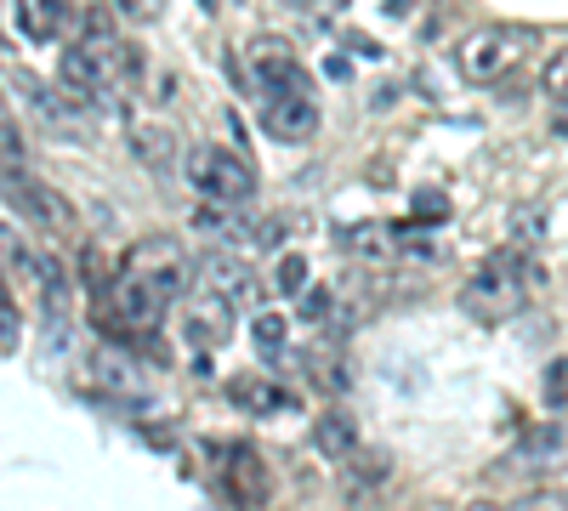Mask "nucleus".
Here are the masks:
<instances>
[{
	"mask_svg": "<svg viewBox=\"0 0 568 511\" xmlns=\"http://www.w3.org/2000/svg\"><path fill=\"white\" fill-rule=\"evenodd\" d=\"M23 211L40 227H52V234H74V205L58 188H23Z\"/></svg>",
	"mask_w": 568,
	"mask_h": 511,
	"instance_id": "18",
	"label": "nucleus"
},
{
	"mask_svg": "<svg viewBox=\"0 0 568 511\" xmlns=\"http://www.w3.org/2000/svg\"><path fill=\"white\" fill-rule=\"evenodd\" d=\"M313 443H318V454H329V460H353V454H358V427H353V415L329 409L324 421L313 427Z\"/></svg>",
	"mask_w": 568,
	"mask_h": 511,
	"instance_id": "17",
	"label": "nucleus"
},
{
	"mask_svg": "<svg viewBox=\"0 0 568 511\" xmlns=\"http://www.w3.org/2000/svg\"><path fill=\"white\" fill-rule=\"evenodd\" d=\"M284 330H291V324H284L278 313H256V318H251V336H256V347H262L267 358L284 352Z\"/></svg>",
	"mask_w": 568,
	"mask_h": 511,
	"instance_id": "22",
	"label": "nucleus"
},
{
	"mask_svg": "<svg viewBox=\"0 0 568 511\" xmlns=\"http://www.w3.org/2000/svg\"><path fill=\"white\" fill-rule=\"evenodd\" d=\"M387 478H393V460L375 454V449H358L347 467H342V500L353 511H375L387 500Z\"/></svg>",
	"mask_w": 568,
	"mask_h": 511,
	"instance_id": "10",
	"label": "nucleus"
},
{
	"mask_svg": "<svg viewBox=\"0 0 568 511\" xmlns=\"http://www.w3.org/2000/svg\"><path fill=\"white\" fill-rule=\"evenodd\" d=\"M205 7H216V0H205Z\"/></svg>",
	"mask_w": 568,
	"mask_h": 511,
	"instance_id": "36",
	"label": "nucleus"
},
{
	"mask_svg": "<svg viewBox=\"0 0 568 511\" xmlns=\"http://www.w3.org/2000/svg\"><path fill=\"white\" fill-rule=\"evenodd\" d=\"M233 307L227 296H216V290H200L194 302H187V347H200V352H211V347H227V336H233Z\"/></svg>",
	"mask_w": 568,
	"mask_h": 511,
	"instance_id": "12",
	"label": "nucleus"
},
{
	"mask_svg": "<svg viewBox=\"0 0 568 511\" xmlns=\"http://www.w3.org/2000/svg\"><path fill=\"white\" fill-rule=\"evenodd\" d=\"M278 290L284 296H302L307 290V256H284L278 262Z\"/></svg>",
	"mask_w": 568,
	"mask_h": 511,
	"instance_id": "27",
	"label": "nucleus"
},
{
	"mask_svg": "<svg viewBox=\"0 0 568 511\" xmlns=\"http://www.w3.org/2000/svg\"><path fill=\"white\" fill-rule=\"evenodd\" d=\"M216 460H222V483H227V494L240 500V505H251V511H262V505H267V494H273L267 460H262L251 443H222V449H216Z\"/></svg>",
	"mask_w": 568,
	"mask_h": 511,
	"instance_id": "6",
	"label": "nucleus"
},
{
	"mask_svg": "<svg viewBox=\"0 0 568 511\" xmlns=\"http://www.w3.org/2000/svg\"><path fill=\"white\" fill-rule=\"evenodd\" d=\"M125 267L142 273L154 290H165V302H176V296L187 290V273H194V267H187V256H182V245H176L171 234H149V239L131 251Z\"/></svg>",
	"mask_w": 568,
	"mask_h": 511,
	"instance_id": "5",
	"label": "nucleus"
},
{
	"mask_svg": "<svg viewBox=\"0 0 568 511\" xmlns=\"http://www.w3.org/2000/svg\"><path fill=\"white\" fill-rule=\"evenodd\" d=\"M511 58H517V40H511L506 29H471V34L455 45L460 74H466V80H478V85L500 80V74L511 69Z\"/></svg>",
	"mask_w": 568,
	"mask_h": 511,
	"instance_id": "7",
	"label": "nucleus"
},
{
	"mask_svg": "<svg viewBox=\"0 0 568 511\" xmlns=\"http://www.w3.org/2000/svg\"><path fill=\"white\" fill-rule=\"evenodd\" d=\"M540 398H546V409H568V358H551V364H546Z\"/></svg>",
	"mask_w": 568,
	"mask_h": 511,
	"instance_id": "24",
	"label": "nucleus"
},
{
	"mask_svg": "<svg viewBox=\"0 0 568 511\" xmlns=\"http://www.w3.org/2000/svg\"><path fill=\"white\" fill-rule=\"evenodd\" d=\"M466 511H506V505H495V500H471Z\"/></svg>",
	"mask_w": 568,
	"mask_h": 511,
	"instance_id": "35",
	"label": "nucleus"
},
{
	"mask_svg": "<svg viewBox=\"0 0 568 511\" xmlns=\"http://www.w3.org/2000/svg\"><path fill=\"white\" fill-rule=\"evenodd\" d=\"M517 511H568V489H540V494H529Z\"/></svg>",
	"mask_w": 568,
	"mask_h": 511,
	"instance_id": "31",
	"label": "nucleus"
},
{
	"mask_svg": "<svg viewBox=\"0 0 568 511\" xmlns=\"http://www.w3.org/2000/svg\"><path fill=\"white\" fill-rule=\"evenodd\" d=\"M182 171H187V188H194L205 205H245L256 194V171L233 149H216V143L194 149Z\"/></svg>",
	"mask_w": 568,
	"mask_h": 511,
	"instance_id": "3",
	"label": "nucleus"
},
{
	"mask_svg": "<svg viewBox=\"0 0 568 511\" xmlns=\"http://www.w3.org/2000/svg\"><path fill=\"white\" fill-rule=\"evenodd\" d=\"M342 251L358 262H387L398 251V234L387 222H358V227H342Z\"/></svg>",
	"mask_w": 568,
	"mask_h": 511,
	"instance_id": "16",
	"label": "nucleus"
},
{
	"mask_svg": "<svg viewBox=\"0 0 568 511\" xmlns=\"http://www.w3.org/2000/svg\"><path fill=\"white\" fill-rule=\"evenodd\" d=\"M58 91H63V103H69L74 114L103 109V103L114 98V69L74 40V45H63V58H58Z\"/></svg>",
	"mask_w": 568,
	"mask_h": 511,
	"instance_id": "4",
	"label": "nucleus"
},
{
	"mask_svg": "<svg viewBox=\"0 0 568 511\" xmlns=\"http://www.w3.org/2000/svg\"><path fill=\"white\" fill-rule=\"evenodd\" d=\"M114 7H120L131 23H149V18H160V12H165V0H114Z\"/></svg>",
	"mask_w": 568,
	"mask_h": 511,
	"instance_id": "32",
	"label": "nucleus"
},
{
	"mask_svg": "<svg viewBox=\"0 0 568 511\" xmlns=\"http://www.w3.org/2000/svg\"><path fill=\"white\" fill-rule=\"evenodd\" d=\"M227 398H233V409L256 415V421H267V415H291V409L302 403V392H284L278 381H251V376L233 381V387H227Z\"/></svg>",
	"mask_w": 568,
	"mask_h": 511,
	"instance_id": "13",
	"label": "nucleus"
},
{
	"mask_svg": "<svg viewBox=\"0 0 568 511\" xmlns=\"http://www.w3.org/2000/svg\"><path fill=\"white\" fill-rule=\"evenodd\" d=\"M125 136H131V154L149 165V171H165L176 160V136L160 120H125Z\"/></svg>",
	"mask_w": 568,
	"mask_h": 511,
	"instance_id": "14",
	"label": "nucleus"
},
{
	"mask_svg": "<svg viewBox=\"0 0 568 511\" xmlns=\"http://www.w3.org/2000/svg\"><path fill=\"white\" fill-rule=\"evenodd\" d=\"M142 74H149V58H142L136 45H125V40H120V52H114V85L136 91V85H142Z\"/></svg>",
	"mask_w": 568,
	"mask_h": 511,
	"instance_id": "23",
	"label": "nucleus"
},
{
	"mask_svg": "<svg viewBox=\"0 0 568 511\" xmlns=\"http://www.w3.org/2000/svg\"><path fill=\"white\" fill-rule=\"evenodd\" d=\"M524 302H529V262L517 251L489 256L460 290L466 318H478V324H506L511 313H524Z\"/></svg>",
	"mask_w": 568,
	"mask_h": 511,
	"instance_id": "1",
	"label": "nucleus"
},
{
	"mask_svg": "<svg viewBox=\"0 0 568 511\" xmlns=\"http://www.w3.org/2000/svg\"><path fill=\"white\" fill-rule=\"evenodd\" d=\"M296 302H302V318H313V324H318V318H329V290H324V285H307Z\"/></svg>",
	"mask_w": 568,
	"mask_h": 511,
	"instance_id": "30",
	"label": "nucleus"
},
{
	"mask_svg": "<svg viewBox=\"0 0 568 511\" xmlns=\"http://www.w3.org/2000/svg\"><path fill=\"white\" fill-rule=\"evenodd\" d=\"M551 131H557V136H568V103H557V114H551Z\"/></svg>",
	"mask_w": 568,
	"mask_h": 511,
	"instance_id": "34",
	"label": "nucleus"
},
{
	"mask_svg": "<svg viewBox=\"0 0 568 511\" xmlns=\"http://www.w3.org/2000/svg\"><path fill=\"white\" fill-rule=\"evenodd\" d=\"M98 381L120 387V392H136V364L125 358V347H103L98 352Z\"/></svg>",
	"mask_w": 568,
	"mask_h": 511,
	"instance_id": "21",
	"label": "nucleus"
},
{
	"mask_svg": "<svg viewBox=\"0 0 568 511\" xmlns=\"http://www.w3.org/2000/svg\"><path fill=\"white\" fill-rule=\"evenodd\" d=\"M0 352H18V302H0Z\"/></svg>",
	"mask_w": 568,
	"mask_h": 511,
	"instance_id": "29",
	"label": "nucleus"
},
{
	"mask_svg": "<svg viewBox=\"0 0 568 511\" xmlns=\"http://www.w3.org/2000/svg\"><path fill=\"white\" fill-rule=\"evenodd\" d=\"M415 216L420 222H444L449 216V200L444 194H415Z\"/></svg>",
	"mask_w": 568,
	"mask_h": 511,
	"instance_id": "33",
	"label": "nucleus"
},
{
	"mask_svg": "<svg viewBox=\"0 0 568 511\" xmlns=\"http://www.w3.org/2000/svg\"><path fill=\"white\" fill-rule=\"evenodd\" d=\"M262 131L278 136V143H307V136L318 131L313 91H278V98H262Z\"/></svg>",
	"mask_w": 568,
	"mask_h": 511,
	"instance_id": "9",
	"label": "nucleus"
},
{
	"mask_svg": "<svg viewBox=\"0 0 568 511\" xmlns=\"http://www.w3.org/2000/svg\"><path fill=\"white\" fill-rule=\"evenodd\" d=\"M29 278L40 285V296L52 302V313H63V302H69V267H63V256H29Z\"/></svg>",
	"mask_w": 568,
	"mask_h": 511,
	"instance_id": "19",
	"label": "nucleus"
},
{
	"mask_svg": "<svg viewBox=\"0 0 568 511\" xmlns=\"http://www.w3.org/2000/svg\"><path fill=\"white\" fill-rule=\"evenodd\" d=\"M251 85H256V98H278V91H307V74L291 45L251 40Z\"/></svg>",
	"mask_w": 568,
	"mask_h": 511,
	"instance_id": "8",
	"label": "nucleus"
},
{
	"mask_svg": "<svg viewBox=\"0 0 568 511\" xmlns=\"http://www.w3.org/2000/svg\"><path fill=\"white\" fill-rule=\"evenodd\" d=\"M205 290H216V296H227L233 307H262V278L251 273V262L245 256H227V251H216V256H205Z\"/></svg>",
	"mask_w": 568,
	"mask_h": 511,
	"instance_id": "11",
	"label": "nucleus"
},
{
	"mask_svg": "<svg viewBox=\"0 0 568 511\" xmlns=\"http://www.w3.org/2000/svg\"><path fill=\"white\" fill-rule=\"evenodd\" d=\"M302 381L324 398H342L347 392V364L336 347H302Z\"/></svg>",
	"mask_w": 568,
	"mask_h": 511,
	"instance_id": "15",
	"label": "nucleus"
},
{
	"mask_svg": "<svg viewBox=\"0 0 568 511\" xmlns=\"http://www.w3.org/2000/svg\"><path fill=\"white\" fill-rule=\"evenodd\" d=\"M165 290H154L142 273H120L114 278V290L98 296V330L109 341H142V336H160V324H165Z\"/></svg>",
	"mask_w": 568,
	"mask_h": 511,
	"instance_id": "2",
	"label": "nucleus"
},
{
	"mask_svg": "<svg viewBox=\"0 0 568 511\" xmlns=\"http://www.w3.org/2000/svg\"><path fill=\"white\" fill-rule=\"evenodd\" d=\"M562 449V432L557 427H540V432H529L524 443H517V454H529V460H540V454H557Z\"/></svg>",
	"mask_w": 568,
	"mask_h": 511,
	"instance_id": "28",
	"label": "nucleus"
},
{
	"mask_svg": "<svg viewBox=\"0 0 568 511\" xmlns=\"http://www.w3.org/2000/svg\"><path fill=\"white\" fill-rule=\"evenodd\" d=\"M540 85L551 91L557 103H568V45H562V52H551V63L540 69Z\"/></svg>",
	"mask_w": 568,
	"mask_h": 511,
	"instance_id": "26",
	"label": "nucleus"
},
{
	"mask_svg": "<svg viewBox=\"0 0 568 511\" xmlns=\"http://www.w3.org/2000/svg\"><path fill=\"white\" fill-rule=\"evenodd\" d=\"M12 91H18V98H23V103H29V109H34L45 125H52V131H63V103H58L52 91H45V85H40L29 69H12Z\"/></svg>",
	"mask_w": 568,
	"mask_h": 511,
	"instance_id": "20",
	"label": "nucleus"
},
{
	"mask_svg": "<svg viewBox=\"0 0 568 511\" xmlns=\"http://www.w3.org/2000/svg\"><path fill=\"white\" fill-rule=\"evenodd\" d=\"M0 154H7V182L23 176V136H18V120H0Z\"/></svg>",
	"mask_w": 568,
	"mask_h": 511,
	"instance_id": "25",
	"label": "nucleus"
}]
</instances>
